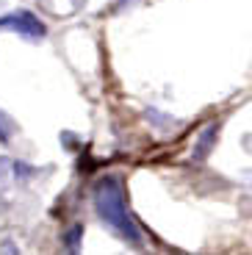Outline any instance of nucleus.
<instances>
[{
    "instance_id": "nucleus-2",
    "label": "nucleus",
    "mask_w": 252,
    "mask_h": 255,
    "mask_svg": "<svg viewBox=\"0 0 252 255\" xmlns=\"http://www.w3.org/2000/svg\"><path fill=\"white\" fill-rule=\"evenodd\" d=\"M0 28H14L17 33H22V36H28V39H42L44 33H47L44 22L36 19L31 11H14V14H8V17H0Z\"/></svg>"
},
{
    "instance_id": "nucleus-3",
    "label": "nucleus",
    "mask_w": 252,
    "mask_h": 255,
    "mask_svg": "<svg viewBox=\"0 0 252 255\" xmlns=\"http://www.w3.org/2000/svg\"><path fill=\"white\" fill-rule=\"evenodd\" d=\"M214 139H216V125H211V128H205V133L197 139L194 158H205V155H208V150L214 147Z\"/></svg>"
},
{
    "instance_id": "nucleus-4",
    "label": "nucleus",
    "mask_w": 252,
    "mask_h": 255,
    "mask_svg": "<svg viewBox=\"0 0 252 255\" xmlns=\"http://www.w3.org/2000/svg\"><path fill=\"white\" fill-rule=\"evenodd\" d=\"M8 136H11V122L0 114V141H8Z\"/></svg>"
},
{
    "instance_id": "nucleus-1",
    "label": "nucleus",
    "mask_w": 252,
    "mask_h": 255,
    "mask_svg": "<svg viewBox=\"0 0 252 255\" xmlns=\"http://www.w3.org/2000/svg\"><path fill=\"white\" fill-rule=\"evenodd\" d=\"M95 208L100 214V219L108 225V228L122 236L127 244H141V233L133 222L130 211H127V200H125V189H122V180L120 178H103L97 180L95 186Z\"/></svg>"
},
{
    "instance_id": "nucleus-5",
    "label": "nucleus",
    "mask_w": 252,
    "mask_h": 255,
    "mask_svg": "<svg viewBox=\"0 0 252 255\" xmlns=\"http://www.w3.org/2000/svg\"><path fill=\"white\" fill-rule=\"evenodd\" d=\"M78 239H81V228H72V239H70V247L78 250Z\"/></svg>"
}]
</instances>
